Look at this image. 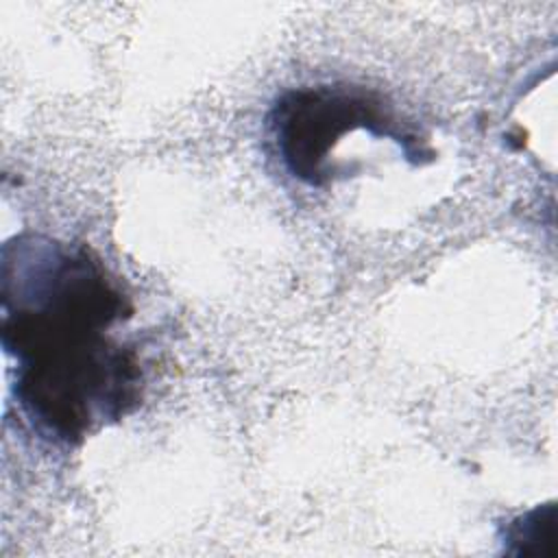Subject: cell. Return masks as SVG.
I'll return each mask as SVG.
<instances>
[{"label":"cell","mask_w":558,"mask_h":558,"mask_svg":"<svg viewBox=\"0 0 558 558\" xmlns=\"http://www.w3.org/2000/svg\"><path fill=\"white\" fill-rule=\"evenodd\" d=\"M135 305L87 246L24 231L0 251V342L33 432L78 447L137 410L140 351L120 338Z\"/></svg>","instance_id":"obj_1"},{"label":"cell","mask_w":558,"mask_h":558,"mask_svg":"<svg viewBox=\"0 0 558 558\" xmlns=\"http://www.w3.org/2000/svg\"><path fill=\"white\" fill-rule=\"evenodd\" d=\"M397 142L416 163L425 144L401 129L390 105L375 92L353 85H310L283 92L268 111V133L283 168L305 185L320 187L336 174L333 148L353 131Z\"/></svg>","instance_id":"obj_2"},{"label":"cell","mask_w":558,"mask_h":558,"mask_svg":"<svg viewBox=\"0 0 558 558\" xmlns=\"http://www.w3.org/2000/svg\"><path fill=\"white\" fill-rule=\"evenodd\" d=\"M556 504L536 506L504 525L501 543L510 554L554 556Z\"/></svg>","instance_id":"obj_3"}]
</instances>
